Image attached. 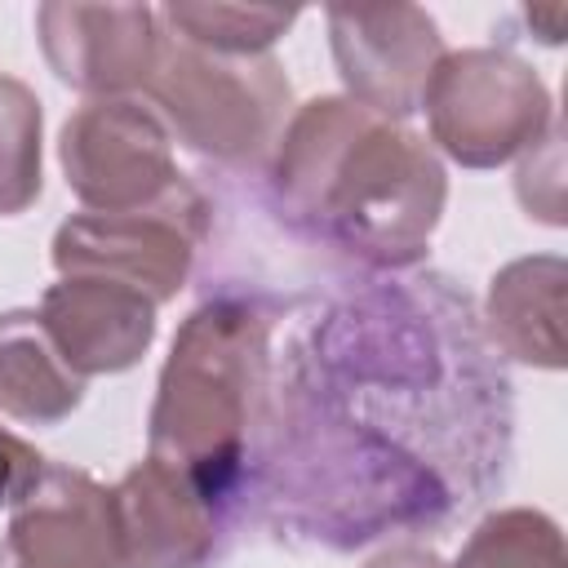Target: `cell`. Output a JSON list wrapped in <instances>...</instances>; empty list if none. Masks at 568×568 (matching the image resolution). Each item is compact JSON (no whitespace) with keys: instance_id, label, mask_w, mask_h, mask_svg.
<instances>
[{"instance_id":"obj_13","label":"cell","mask_w":568,"mask_h":568,"mask_svg":"<svg viewBox=\"0 0 568 568\" xmlns=\"http://www.w3.org/2000/svg\"><path fill=\"white\" fill-rule=\"evenodd\" d=\"M564 257L510 262L488 288V342L524 364L564 368Z\"/></svg>"},{"instance_id":"obj_16","label":"cell","mask_w":568,"mask_h":568,"mask_svg":"<svg viewBox=\"0 0 568 568\" xmlns=\"http://www.w3.org/2000/svg\"><path fill=\"white\" fill-rule=\"evenodd\" d=\"M457 568H564V532L541 510H497L470 532Z\"/></svg>"},{"instance_id":"obj_18","label":"cell","mask_w":568,"mask_h":568,"mask_svg":"<svg viewBox=\"0 0 568 568\" xmlns=\"http://www.w3.org/2000/svg\"><path fill=\"white\" fill-rule=\"evenodd\" d=\"M40 470H44V457L27 439L0 426V506H18L27 488L40 479Z\"/></svg>"},{"instance_id":"obj_1","label":"cell","mask_w":568,"mask_h":568,"mask_svg":"<svg viewBox=\"0 0 568 568\" xmlns=\"http://www.w3.org/2000/svg\"><path fill=\"white\" fill-rule=\"evenodd\" d=\"M510 382L444 275L364 280L297 320L271 368L257 506L355 550L479 506L510 462Z\"/></svg>"},{"instance_id":"obj_11","label":"cell","mask_w":568,"mask_h":568,"mask_svg":"<svg viewBox=\"0 0 568 568\" xmlns=\"http://www.w3.org/2000/svg\"><path fill=\"white\" fill-rule=\"evenodd\" d=\"M115 528L124 568H204L231 524L173 466L146 457L115 488Z\"/></svg>"},{"instance_id":"obj_6","label":"cell","mask_w":568,"mask_h":568,"mask_svg":"<svg viewBox=\"0 0 568 568\" xmlns=\"http://www.w3.org/2000/svg\"><path fill=\"white\" fill-rule=\"evenodd\" d=\"M209 231V204L195 186L164 204L129 213H75L53 235L58 275H98L146 293L155 306L178 297Z\"/></svg>"},{"instance_id":"obj_2","label":"cell","mask_w":568,"mask_h":568,"mask_svg":"<svg viewBox=\"0 0 568 568\" xmlns=\"http://www.w3.org/2000/svg\"><path fill=\"white\" fill-rule=\"evenodd\" d=\"M444 195V164L426 138L351 98L306 102L271 151V200L288 231L373 271L426 253Z\"/></svg>"},{"instance_id":"obj_15","label":"cell","mask_w":568,"mask_h":568,"mask_svg":"<svg viewBox=\"0 0 568 568\" xmlns=\"http://www.w3.org/2000/svg\"><path fill=\"white\" fill-rule=\"evenodd\" d=\"M155 13L182 40L217 53H266L297 22V9L280 4H164Z\"/></svg>"},{"instance_id":"obj_19","label":"cell","mask_w":568,"mask_h":568,"mask_svg":"<svg viewBox=\"0 0 568 568\" xmlns=\"http://www.w3.org/2000/svg\"><path fill=\"white\" fill-rule=\"evenodd\" d=\"M364 568H444V559L422 546H395V550H382L377 559H368Z\"/></svg>"},{"instance_id":"obj_7","label":"cell","mask_w":568,"mask_h":568,"mask_svg":"<svg viewBox=\"0 0 568 568\" xmlns=\"http://www.w3.org/2000/svg\"><path fill=\"white\" fill-rule=\"evenodd\" d=\"M58 160L67 186L89 213L151 209L191 186L173 164L169 129L155 120V111L129 98L84 102L62 124Z\"/></svg>"},{"instance_id":"obj_8","label":"cell","mask_w":568,"mask_h":568,"mask_svg":"<svg viewBox=\"0 0 568 568\" xmlns=\"http://www.w3.org/2000/svg\"><path fill=\"white\" fill-rule=\"evenodd\" d=\"M324 18L333 40V62L351 89V102L386 120L413 115L422 106L435 62L444 58L435 18L417 4H382V9L333 4Z\"/></svg>"},{"instance_id":"obj_5","label":"cell","mask_w":568,"mask_h":568,"mask_svg":"<svg viewBox=\"0 0 568 568\" xmlns=\"http://www.w3.org/2000/svg\"><path fill=\"white\" fill-rule=\"evenodd\" d=\"M417 111H426L430 142L466 169H497L555 124L541 75L506 49L444 53Z\"/></svg>"},{"instance_id":"obj_14","label":"cell","mask_w":568,"mask_h":568,"mask_svg":"<svg viewBox=\"0 0 568 568\" xmlns=\"http://www.w3.org/2000/svg\"><path fill=\"white\" fill-rule=\"evenodd\" d=\"M84 399V377L62 359L36 311L0 315V413L27 426H53Z\"/></svg>"},{"instance_id":"obj_9","label":"cell","mask_w":568,"mask_h":568,"mask_svg":"<svg viewBox=\"0 0 568 568\" xmlns=\"http://www.w3.org/2000/svg\"><path fill=\"white\" fill-rule=\"evenodd\" d=\"M0 568H124L111 488L75 466L44 462L9 515Z\"/></svg>"},{"instance_id":"obj_3","label":"cell","mask_w":568,"mask_h":568,"mask_svg":"<svg viewBox=\"0 0 568 568\" xmlns=\"http://www.w3.org/2000/svg\"><path fill=\"white\" fill-rule=\"evenodd\" d=\"M271 306L217 293L186 315L160 373L146 457L186 475L235 528L257 501L271 417Z\"/></svg>"},{"instance_id":"obj_4","label":"cell","mask_w":568,"mask_h":568,"mask_svg":"<svg viewBox=\"0 0 568 568\" xmlns=\"http://www.w3.org/2000/svg\"><path fill=\"white\" fill-rule=\"evenodd\" d=\"M146 93L173 133L217 164H257L275 151L293 98L271 53H217L182 40L164 22Z\"/></svg>"},{"instance_id":"obj_10","label":"cell","mask_w":568,"mask_h":568,"mask_svg":"<svg viewBox=\"0 0 568 568\" xmlns=\"http://www.w3.org/2000/svg\"><path fill=\"white\" fill-rule=\"evenodd\" d=\"M36 31L53 75L89 98L146 89L160 49V18L146 4H40Z\"/></svg>"},{"instance_id":"obj_17","label":"cell","mask_w":568,"mask_h":568,"mask_svg":"<svg viewBox=\"0 0 568 568\" xmlns=\"http://www.w3.org/2000/svg\"><path fill=\"white\" fill-rule=\"evenodd\" d=\"M40 195V98L0 75V217L22 213Z\"/></svg>"},{"instance_id":"obj_12","label":"cell","mask_w":568,"mask_h":568,"mask_svg":"<svg viewBox=\"0 0 568 568\" xmlns=\"http://www.w3.org/2000/svg\"><path fill=\"white\" fill-rule=\"evenodd\" d=\"M36 315L80 377L133 368L155 337V302L98 275H62L44 288Z\"/></svg>"}]
</instances>
